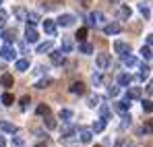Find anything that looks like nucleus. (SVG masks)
Wrapping results in <instances>:
<instances>
[{
    "label": "nucleus",
    "instance_id": "47",
    "mask_svg": "<svg viewBox=\"0 0 153 147\" xmlns=\"http://www.w3.org/2000/svg\"><path fill=\"white\" fill-rule=\"evenodd\" d=\"M19 50H21V54H29V50H27V42H19Z\"/></svg>",
    "mask_w": 153,
    "mask_h": 147
},
{
    "label": "nucleus",
    "instance_id": "26",
    "mask_svg": "<svg viewBox=\"0 0 153 147\" xmlns=\"http://www.w3.org/2000/svg\"><path fill=\"white\" fill-rule=\"evenodd\" d=\"M35 112H37V116H48V114H50V106H48V104H39V106L35 108Z\"/></svg>",
    "mask_w": 153,
    "mask_h": 147
},
{
    "label": "nucleus",
    "instance_id": "14",
    "mask_svg": "<svg viewBox=\"0 0 153 147\" xmlns=\"http://www.w3.org/2000/svg\"><path fill=\"white\" fill-rule=\"evenodd\" d=\"M56 23L60 25V27H71V25L75 23V17H73V15H60Z\"/></svg>",
    "mask_w": 153,
    "mask_h": 147
},
{
    "label": "nucleus",
    "instance_id": "55",
    "mask_svg": "<svg viewBox=\"0 0 153 147\" xmlns=\"http://www.w3.org/2000/svg\"><path fill=\"white\" fill-rule=\"evenodd\" d=\"M0 4H2V0H0Z\"/></svg>",
    "mask_w": 153,
    "mask_h": 147
},
{
    "label": "nucleus",
    "instance_id": "22",
    "mask_svg": "<svg viewBox=\"0 0 153 147\" xmlns=\"http://www.w3.org/2000/svg\"><path fill=\"white\" fill-rule=\"evenodd\" d=\"M102 21H103V15H102V13H91V15H89V25H91V27L100 25Z\"/></svg>",
    "mask_w": 153,
    "mask_h": 147
},
{
    "label": "nucleus",
    "instance_id": "31",
    "mask_svg": "<svg viewBox=\"0 0 153 147\" xmlns=\"http://www.w3.org/2000/svg\"><path fill=\"white\" fill-rule=\"evenodd\" d=\"M60 50H62L64 54H68V52L73 50V42H71L68 37H62V46H60Z\"/></svg>",
    "mask_w": 153,
    "mask_h": 147
},
{
    "label": "nucleus",
    "instance_id": "29",
    "mask_svg": "<svg viewBox=\"0 0 153 147\" xmlns=\"http://www.w3.org/2000/svg\"><path fill=\"white\" fill-rule=\"evenodd\" d=\"M52 46H54L52 42H44V44H39V46H37L35 52H37V54H46V52H50V50H52Z\"/></svg>",
    "mask_w": 153,
    "mask_h": 147
},
{
    "label": "nucleus",
    "instance_id": "2",
    "mask_svg": "<svg viewBox=\"0 0 153 147\" xmlns=\"http://www.w3.org/2000/svg\"><path fill=\"white\" fill-rule=\"evenodd\" d=\"M50 60H52V64L62 66V64H64V60H66V54H64L62 50H54V52L50 50Z\"/></svg>",
    "mask_w": 153,
    "mask_h": 147
},
{
    "label": "nucleus",
    "instance_id": "38",
    "mask_svg": "<svg viewBox=\"0 0 153 147\" xmlns=\"http://www.w3.org/2000/svg\"><path fill=\"white\" fill-rule=\"evenodd\" d=\"M141 54H143V58H145V60H147V62H149V60H151V46H143V48H141Z\"/></svg>",
    "mask_w": 153,
    "mask_h": 147
},
{
    "label": "nucleus",
    "instance_id": "9",
    "mask_svg": "<svg viewBox=\"0 0 153 147\" xmlns=\"http://www.w3.org/2000/svg\"><path fill=\"white\" fill-rule=\"evenodd\" d=\"M75 133H76V126L71 124V120H66V124L62 126V139H71Z\"/></svg>",
    "mask_w": 153,
    "mask_h": 147
},
{
    "label": "nucleus",
    "instance_id": "12",
    "mask_svg": "<svg viewBox=\"0 0 153 147\" xmlns=\"http://www.w3.org/2000/svg\"><path fill=\"white\" fill-rule=\"evenodd\" d=\"M0 133H8V135H17V126L13 122H6V120H0Z\"/></svg>",
    "mask_w": 153,
    "mask_h": 147
},
{
    "label": "nucleus",
    "instance_id": "28",
    "mask_svg": "<svg viewBox=\"0 0 153 147\" xmlns=\"http://www.w3.org/2000/svg\"><path fill=\"white\" fill-rule=\"evenodd\" d=\"M52 83H54V81H52V79H48V77H46V79H42V81H37V83H35V85H33V87H35V89H46V87H50Z\"/></svg>",
    "mask_w": 153,
    "mask_h": 147
},
{
    "label": "nucleus",
    "instance_id": "19",
    "mask_svg": "<svg viewBox=\"0 0 153 147\" xmlns=\"http://www.w3.org/2000/svg\"><path fill=\"white\" fill-rule=\"evenodd\" d=\"M15 69H17L19 73H25L27 69H29V58H19V60L15 62Z\"/></svg>",
    "mask_w": 153,
    "mask_h": 147
},
{
    "label": "nucleus",
    "instance_id": "39",
    "mask_svg": "<svg viewBox=\"0 0 153 147\" xmlns=\"http://www.w3.org/2000/svg\"><path fill=\"white\" fill-rule=\"evenodd\" d=\"M19 104H21V110L25 112L27 108H29V104H31V98H29V96H23V98L19 99Z\"/></svg>",
    "mask_w": 153,
    "mask_h": 147
},
{
    "label": "nucleus",
    "instance_id": "41",
    "mask_svg": "<svg viewBox=\"0 0 153 147\" xmlns=\"http://www.w3.org/2000/svg\"><path fill=\"white\" fill-rule=\"evenodd\" d=\"M153 106H151V99H143V112H147V114H151Z\"/></svg>",
    "mask_w": 153,
    "mask_h": 147
},
{
    "label": "nucleus",
    "instance_id": "49",
    "mask_svg": "<svg viewBox=\"0 0 153 147\" xmlns=\"http://www.w3.org/2000/svg\"><path fill=\"white\" fill-rule=\"evenodd\" d=\"M6 17H8V15H6V10H4V8H0V21H6Z\"/></svg>",
    "mask_w": 153,
    "mask_h": 147
},
{
    "label": "nucleus",
    "instance_id": "3",
    "mask_svg": "<svg viewBox=\"0 0 153 147\" xmlns=\"http://www.w3.org/2000/svg\"><path fill=\"white\" fill-rule=\"evenodd\" d=\"M114 52L120 54V56H124V54L130 52V44H128V42H122V40H116V42H114Z\"/></svg>",
    "mask_w": 153,
    "mask_h": 147
},
{
    "label": "nucleus",
    "instance_id": "20",
    "mask_svg": "<svg viewBox=\"0 0 153 147\" xmlns=\"http://www.w3.org/2000/svg\"><path fill=\"white\" fill-rule=\"evenodd\" d=\"M0 101H2V106H13V104H15V96H13L10 91H4V93L0 96Z\"/></svg>",
    "mask_w": 153,
    "mask_h": 147
},
{
    "label": "nucleus",
    "instance_id": "54",
    "mask_svg": "<svg viewBox=\"0 0 153 147\" xmlns=\"http://www.w3.org/2000/svg\"><path fill=\"white\" fill-rule=\"evenodd\" d=\"M95 147H102V145H95Z\"/></svg>",
    "mask_w": 153,
    "mask_h": 147
},
{
    "label": "nucleus",
    "instance_id": "37",
    "mask_svg": "<svg viewBox=\"0 0 153 147\" xmlns=\"http://www.w3.org/2000/svg\"><path fill=\"white\" fill-rule=\"evenodd\" d=\"M76 42H85V40H87V27H81V29H79V31H76Z\"/></svg>",
    "mask_w": 153,
    "mask_h": 147
},
{
    "label": "nucleus",
    "instance_id": "13",
    "mask_svg": "<svg viewBox=\"0 0 153 147\" xmlns=\"http://www.w3.org/2000/svg\"><path fill=\"white\" fill-rule=\"evenodd\" d=\"M2 40H4L6 44H15V42H17V31H15V29H4V31H2Z\"/></svg>",
    "mask_w": 153,
    "mask_h": 147
},
{
    "label": "nucleus",
    "instance_id": "42",
    "mask_svg": "<svg viewBox=\"0 0 153 147\" xmlns=\"http://www.w3.org/2000/svg\"><path fill=\"white\" fill-rule=\"evenodd\" d=\"M118 93H120V87H108V96L110 98H118Z\"/></svg>",
    "mask_w": 153,
    "mask_h": 147
},
{
    "label": "nucleus",
    "instance_id": "16",
    "mask_svg": "<svg viewBox=\"0 0 153 147\" xmlns=\"http://www.w3.org/2000/svg\"><path fill=\"white\" fill-rule=\"evenodd\" d=\"M130 83H132V75L130 73H120L118 75V85H120V87H128Z\"/></svg>",
    "mask_w": 153,
    "mask_h": 147
},
{
    "label": "nucleus",
    "instance_id": "36",
    "mask_svg": "<svg viewBox=\"0 0 153 147\" xmlns=\"http://www.w3.org/2000/svg\"><path fill=\"white\" fill-rule=\"evenodd\" d=\"M139 13H141L145 19H151V10H149V6H147V4H139Z\"/></svg>",
    "mask_w": 153,
    "mask_h": 147
},
{
    "label": "nucleus",
    "instance_id": "43",
    "mask_svg": "<svg viewBox=\"0 0 153 147\" xmlns=\"http://www.w3.org/2000/svg\"><path fill=\"white\" fill-rule=\"evenodd\" d=\"M128 126H130V116H122V122H120V128H122V131H124V128H128Z\"/></svg>",
    "mask_w": 153,
    "mask_h": 147
},
{
    "label": "nucleus",
    "instance_id": "35",
    "mask_svg": "<svg viewBox=\"0 0 153 147\" xmlns=\"http://www.w3.org/2000/svg\"><path fill=\"white\" fill-rule=\"evenodd\" d=\"M44 126H46V128H48V131H54V128H56V120H54V118H52L50 114H48V116H46V120H44Z\"/></svg>",
    "mask_w": 153,
    "mask_h": 147
},
{
    "label": "nucleus",
    "instance_id": "11",
    "mask_svg": "<svg viewBox=\"0 0 153 147\" xmlns=\"http://www.w3.org/2000/svg\"><path fill=\"white\" fill-rule=\"evenodd\" d=\"M130 15H132L130 6H128V4H120V8H118V19H120V21H128Z\"/></svg>",
    "mask_w": 153,
    "mask_h": 147
},
{
    "label": "nucleus",
    "instance_id": "25",
    "mask_svg": "<svg viewBox=\"0 0 153 147\" xmlns=\"http://www.w3.org/2000/svg\"><path fill=\"white\" fill-rule=\"evenodd\" d=\"M122 62H124V64H126V66H137V58H134V56H132V54H130V52H128V54H124V56H122Z\"/></svg>",
    "mask_w": 153,
    "mask_h": 147
},
{
    "label": "nucleus",
    "instance_id": "48",
    "mask_svg": "<svg viewBox=\"0 0 153 147\" xmlns=\"http://www.w3.org/2000/svg\"><path fill=\"white\" fill-rule=\"evenodd\" d=\"M141 133H147V135H151V122H149V120L145 122V126H143V131H141Z\"/></svg>",
    "mask_w": 153,
    "mask_h": 147
},
{
    "label": "nucleus",
    "instance_id": "52",
    "mask_svg": "<svg viewBox=\"0 0 153 147\" xmlns=\"http://www.w3.org/2000/svg\"><path fill=\"white\" fill-rule=\"evenodd\" d=\"M35 147H46V145H44V143H37V145H35Z\"/></svg>",
    "mask_w": 153,
    "mask_h": 147
},
{
    "label": "nucleus",
    "instance_id": "51",
    "mask_svg": "<svg viewBox=\"0 0 153 147\" xmlns=\"http://www.w3.org/2000/svg\"><path fill=\"white\" fill-rule=\"evenodd\" d=\"M0 147H6V141H4V137L0 135Z\"/></svg>",
    "mask_w": 153,
    "mask_h": 147
},
{
    "label": "nucleus",
    "instance_id": "8",
    "mask_svg": "<svg viewBox=\"0 0 153 147\" xmlns=\"http://www.w3.org/2000/svg\"><path fill=\"white\" fill-rule=\"evenodd\" d=\"M68 91H71L73 96H85V91H87V89H85V83H81V81H75V83L68 87Z\"/></svg>",
    "mask_w": 153,
    "mask_h": 147
},
{
    "label": "nucleus",
    "instance_id": "1",
    "mask_svg": "<svg viewBox=\"0 0 153 147\" xmlns=\"http://www.w3.org/2000/svg\"><path fill=\"white\" fill-rule=\"evenodd\" d=\"M0 58L2 60H15L17 58V50L13 48V44H4L0 48Z\"/></svg>",
    "mask_w": 153,
    "mask_h": 147
},
{
    "label": "nucleus",
    "instance_id": "46",
    "mask_svg": "<svg viewBox=\"0 0 153 147\" xmlns=\"http://www.w3.org/2000/svg\"><path fill=\"white\" fill-rule=\"evenodd\" d=\"M42 8H44V10H54V8H56V4H54V2H44V4H42Z\"/></svg>",
    "mask_w": 153,
    "mask_h": 147
},
{
    "label": "nucleus",
    "instance_id": "34",
    "mask_svg": "<svg viewBox=\"0 0 153 147\" xmlns=\"http://www.w3.org/2000/svg\"><path fill=\"white\" fill-rule=\"evenodd\" d=\"M25 21H29V25H33V27H35V23L39 21V15H37V13H27Z\"/></svg>",
    "mask_w": 153,
    "mask_h": 147
},
{
    "label": "nucleus",
    "instance_id": "18",
    "mask_svg": "<svg viewBox=\"0 0 153 147\" xmlns=\"http://www.w3.org/2000/svg\"><path fill=\"white\" fill-rule=\"evenodd\" d=\"M103 33H105V35H116V33H120V25L118 23H108L103 27Z\"/></svg>",
    "mask_w": 153,
    "mask_h": 147
},
{
    "label": "nucleus",
    "instance_id": "7",
    "mask_svg": "<svg viewBox=\"0 0 153 147\" xmlns=\"http://www.w3.org/2000/svg\"><path fill=\"white\" fill-rule=\"evenodd\" d=\"M128 110H130V104L128 101H114V112H118L120 116H126L128 114Z\"/></svg>",
    "mask_w": 153,
    "mask_h": 147
},
{
    "label": "nucleus",
    "instance_id": "40",
    "mask_svg": "<svg viewBox=\"0 0 153 147\" xmlns=\"http://www.w3.org/2000/svg\"><path fill=\"white\" fill-rule=\"evenodd\" d=\"M10 147H27L25 139H21V137H13V145Z\"/></svg>",
    "mask_w": 153,
    "mask_h": 147
},
{
    "label": "nucleus",
    "instance_id": "21",
    "mask_svg": "<svg viewBox=\"0 0 153 147\" xmlns=\"http://www.w3.org/2000/svg\"><path fill=\"white\" fill-rule=\"evenodd\" d=\"M73 116H75V112H73V110H68V108H62V110L58 112V118H60V120H64V122H66V120H71Z\"/></svg>",
    "mask_w": 153,
    "mask_h": 147
},
{
    "label": "nucleus",
    "instance_id": "5",
    "mask_svg": "<svg viewBox=\"0 0 153 147\" xmlns=\"http://www.w3.org/2000/svg\"><path fill=\"white\" fill-rule=\"evenodd\" d=\"M37 40H39V35H37L35 27H33V25H27V29H25V42H27V44H35Z\"/></svg>",
    "mask_w": 153,
    "mask_h": 147
},
{
    "label": "nucleus",
    "instance_id": "32",
    "mask_svg": "<svg viewBox=\"0 0 153 147\" xmlns=\"http://www.w3.org/2000/svg\"><path fill=\"white\" fill-rule=\"evenodd\" d=\"M100 101H102V98L95 93V96H89V98H87V106H89V108H95V106H100Z\"/></svg>",
    "mask_w": 153,
    "mask_h": 147
},
{
    "label": "nucleus",
    "instance_id": "24",
    "mask_svg": "<svg viewBox=\"0 0 153 147\" xmlns=\"http://www.w3.org/2000/svg\"><path fill=\"white\" fill-rule=\"evenodd\" d=\"M151 73V66H149V62H143L141 64V73H139V79H147Z\"/></svg>",
    "mask_w": 153,
    "mask_h": 147
},
{
    "label": "nucleus",
    "instance_id": "10",
    "mask_svg": "<svg viewBox=\"0 0 153 147\" xmlns=\"http://www.w3.org/2000/svg\"><path fill=\"white\" fill-rule=\"evenodd\" d=\"M76 133H79V139H81V143H91L93 141V133L89 131V128H76Z\"/></svg>",
    "mask_w": 153,
    "mask_h": 147
},
{
    "label": "nucleus",
    "instance_id": "50",
    "mask_svg": "<svg viewBox=\"0 0 153 147\" xmlns=\"http://www.w3.org/2000/svg\"><path fill=\"white\" fill-rule=\"evenodd\" d=\"M145 44H147V46H151V44H153V35H151V33L145 37Z\"/></svg>",
    "mask_w": 153,
    "mask_h": 147
},
{
    "label": "nucleus",
    "instance_id": "6",
    "mask_svg": "<svg viewBox=\"0 0 153 147\" xmlns=\"http://www.w3.org/2000/svg\"><path fill=\"white\" fill-rule=\"evenodd\" d=\"M95 62H97V69H100V71H105V69L112 64V56H110V54H100Z\"/></svg>",
    "mask_w": 153,
    "mask_h": 147
},
{
    "label": "nucleus",
    "instance_id": "17",
    "mask_svg": "<svg viewBox=\"0 0 153 147\" xmlns=\"http://www.w3.org/2000/svg\"><path fill=\"white\" fill-rule=\"evenodd\" d=\"M44 31H46L50 37H54V35H56V23H54L52 19H46V21H44Z\"/></svg>",
    "mask_w": 153,
    "mask_h": 147
},
{
    "label": "nucleus",
    "instance_id": "44",
    "mask_svg": "<svg viewBox=\"0 0 153 147\" xmlns=\"http://www.w3.org/2000/svg\"><path fill=\"white\" fill-rule=\"evenodd\" d=\"M91 81H93V85H95V87H97V85H102V75H100V73H93Z\"/></svg>",
    "mask_w": 153,
    "mask_h": 147
},
{
    "label": "nucleus",
    "instance_id": "30",
    "mask_svg": "<svg viewBox=\"0 0 153 147\" xmlns=\"http://www.w3.org/2000/svg\"><path fill=\"white\" fill-rule=\"evenodd\" d=\"M103 128H105V120H102V118H100V120H95V122H93L91 133H102Z\"/></svg>",
    "mask_w": 153,
    "mask_h": 147
},
{
    "label": "nucleus",
    "instance_id": "53",
    "mask_svg": "<svg viewBox=\"0 0 153 147\" xmlns=\"http://www.w3.org/2000/svg\"><path fill=\"white\" fill-rule=\"evenodd\" d=\"M126 147H134V145H132V143H130V145H126Z\"/></svg>",
    "mask_w": 153,
    "mask_h": 147
},
{
    "label": "nucleus",
    "instance_id": "4",
    "mask_svg": "<svg viewBox=\"0 0 153 147\" xmlns=\"http://www.w3.org/2000/svg\"><path fill=\"white\" fill-rule=\"evenodd\" d=\"M141 96H143V91H141V87H130L126 93H124V101H132V99H141Z\"/></svg>",
    "mask_w": 153,
    "mask_h": 147
},
{
    "label": "nucleus",
    "instance_id": "27",
    "mask_svg": "<svg viewBox=\"0 0 153 147\" xmlns=\"http://www.w3.org/2000/svg\"><path fill=\"white\" fill-rule=\"evenodd\" d=\"M79 52H81V54H91V52H93V46L87 44V42H79Z\"/></svg>",
    "mask_w": 153,
    "mask_h": 147
},
{
    "label": "nucleus",
    "instance_id": "15",
    "mask_svg": "<svg viewBox=\"0 0 153 147\" xmlns=\"http://www.w3.org/2000/svg\"><path fill=\"white\" fill-rule=\"evenodd\" d=\"M0 85H2L4 89H10V87L15 85V79H13V75L4 73V75H2V77H0Z\"/></svg>",
    "mask_w": 153,
    "mask_h": 147
},
{
    "label": "nucleus",
    "instance_id": "45",
    "mask_svg": "<svg viewBox=\"0 0 153 147\" xmlns=\"http://www.w3.org/2000/svg\"><path fill=\"white\" fill-rule=\"evenodd\" d=\"M46 71H48V69H46V66H44V64H37V66H35V71H33V73H35V75H46Z\"/></svg>",
    "mask_w": 153,
    "mask_h": 147
},
{
    "label": "nucleus",
    "instance_id": "33",
    "mask_svg": "<svg viewBox=\"0 0 153 147\" xmlns=\"http://www.w3.org/2000/svg\"><path fill=\"white\" fill-rule=\"evenodd\" d=\"M15 17H17L19 21H25V17H27V10L23 8V6H17V8H15Z\"/></svg>",
    "mask_w": 153,
    "mask_h": 147
},
{
    "label": "nucleus",
    "instance_id": "23",
    "mask_svg": "<svg viewBox=\"0 0 153 147\" xmlns=\"http://www.w3.org/2000/svg\"><path fill=\"white\" fill-rule=\"evenodd\" d=\"M100 116H102V120H105V122L110 120V116H112L110 106H105V104H103V106H100Z\"/></svg>",
    "mask_w": 153,
    "mask_h": 147
}]
</instances>
